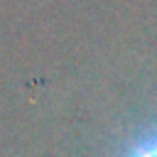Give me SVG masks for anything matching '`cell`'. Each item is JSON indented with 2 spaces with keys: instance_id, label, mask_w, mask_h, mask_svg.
Listing matches in <instances>:
<instances>
[{
  "instance_id": "6da1fadb",
  "label": "cell",
  "mask_w": 157,
  "mask_h": 157,
  "mask_svg": "<svg viewBox=\"0 0 157 157\" xmlns=\"http://www.w3.org/2000/svg\"><path fill=\"white\" fill-rule=\"evenodd\" d=\"M128 157H157V135H152V137L142 140L140 145H135Z\"/></svg>"
}]
</instances>
